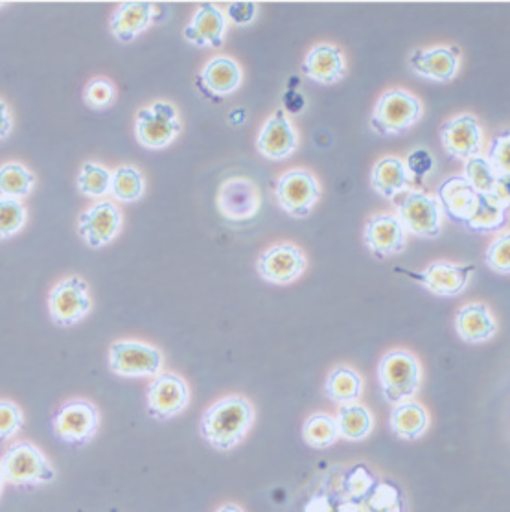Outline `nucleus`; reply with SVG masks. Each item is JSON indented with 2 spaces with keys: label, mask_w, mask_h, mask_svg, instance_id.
<instances>
[{
  "label": "nucleus",
  "mask_w": 510,
  "mask_h": 512,
  "mask_svg": "<svg viewBox=\"0 0 510 512\" xmlns=\"http://www.w3.org/2000/svg\"><path fill=\"white\" fill-rule=\"evenodd\" d=\"M253 419L255 411L249 400L244 396H227L205 411L201 433L212 448L227 452L244 441Z\"/></svg>",
  "instance_id": "f257e3e1"
},
{
  "label": "nucleus",
  "mask_w": 510,
  "mask_h": 512,
  "mask_svg": "<svg viewBox=\"0 0 510 512\" xmlns=\"http://www.w3.org/2000/svg\"><path fill=\"white\" fill-rule=\"evenodd\" d=\"M378 378L383 398L393 406L402 404L418 393L422 378L420 363L407 350H391L380 360Z\"/></svg>",
  "instance_id": "f03ea898"
},
{
  "label": "nucleus",
  "mask_w": 510,
  "mask_h": 512,
  "mask_svg": "<svg viewBox=\"0 0 510 512\" xmlns=\"http://www.w3.org/2000/svg\"><path fill=\"white\" fill-rule=\"evenodd\" d=\"M2 478L12 485H39L56 478L43 452L30 443H15L0 459Z\"/></svg>",
  "instance_id": "7ed1b4c3"
},
{
  "label": "nucleus",
  "mask_w": 510,
  "mask_h": 512,
  "mask_svg": "<svg viewBox=\"0 0 510 512\" xmlns=\"http://www.w3.org/2000/svg\"><path fill=\"white\" fill-rule=\"evenodd\" d=\"M422 117V105L413 94L393 89L382 94L374 107L371 128L382 137H393L415 126Z\"/></svg>",
  "instance_id": "20e7f679"
},
{
  "label": "nucleus",
  "mask_w": 510,
  "mask_h": 512,
  "mask_svg": "<svg viewBox=\"0 0 510 512\" xmlns=\"http://www.w3.org/2000/svg\"><path fill=\"white\" fill-rule=\"evenodd\" d=\"M89 312H91L89 286L80 277H67L61 280L48 295V314L56 325H76Z\"/></svg>",
  "instance_id": "39448f33"
},
{
  "label": "nucleus",
  "mask_w": 510,
  "mask_h": 512,
  "mask_svg": "<svg viewBox=\"0 0 510 512\" xmlns=\"http://www.w3.org/2000/svg\"><path fill=\"white\" fill-rule=\"evenodd\" d=\"M109 369L124 378L155 376L163 369V354L148 343L116 341L109 349Z\"/></svg>",
  "instance_id": "423d86ee"
},
{
  "label": "nucleus",
  "mask_w": 510,
  "mask_h": 512,
  "mask_svg": "<svg viewBox=\"0 0 510 512\" xmlns=\"http://www.w3.org/2000/svg\"><path fill=\"white\" fill-rule=\"evenodd\" d=\"M135 131H137V139L144 148L163 150L179 135L181 122L177 118L174 105L155 102L150 107L139 111Z\"/></svg>",
  "instance_id": "0eeeda50"
},
{
  "label": "nucleus",
  "mask_w": 510,
  "mask_h": 512,
  "mask_svg": "<svg viewBox=\"0 0 510 512\" xmlns=\"http://www.w3.org/2000/svg\"><path fill=\"white\" fill-rule=\"evenodd\" d=\"M275 198L280 209L293 218H306L321 198V188L308 170H290L280 175L275 185Z\"/></svg>",
  "instance_id": "6e6552de"
},
{
  "label": "nucleus",
  "mask_w": 510,
  "mask_h": 512,
  "mask_svg": "<svg viewBox=\"0 0 510 512\" xmlns=\"http://www.w3.org/2000/svg\"><path fill=\"white\" fill-rule=\"evenodd\" d=\"M100 428V413L87 400H70L54 417V433L69 444L91 443Z\"/></svg>",
  "instance_id": "1a4fd4ad"
},
{
  "label": "nucleus",
  "mask_w": 510,
  "mask_h": 512,
  "mask_svg": "<svg viewBox=\"0 0 510 512\" xmlns=\"http://www.w3.org/2000/svg\"><path fill=\"white\" fill-rule=\"evenodd\" d=\"M148 415L151 419L170 420L181 415L190 402L188 385L181 376L172 373L159 374L148 385Z\"/></svg>",
  "instance_id": "9d476101"
},
{
  "label": "nucleus",
  "mask_w": 510,
  "mask_h": 512,
  "mask_svg": "<svg viewBox=\"0 0 510 512\" xmlns=\"http://www.w3.org/2000/svg\"><path fill=\"white\" fill-rule=\"evenodd\" d=\"M406 233L420 238H437L441 233V205L439 199L424 194L411 192L398 207L396 216Z\"/></svg>",
  "instance_id": "9b49d317"
},
{
  "label": "nucleus",
  "mask_w": 510,
  "mask_h": 512,
  "mask_svg": "<svg viewBox=\"0 0 510 512\" xmlns=\"http://www.w3.org/2000/svg\"><path fill=\"white\" fill-rule=\"evenodd\" d=\"M262 205L260 190L251 179L232 177L225 181L218 194V210L229 222L253 220Z\"/></svg>",
  "instance_id": "f8f14e48"
},
{
  "label": "nucleus",
  "mask_w": 510,
  "mask_h": 512,
  "mask_svg": "<svg viewBox=\"0 0 510 512\" xmlns=\"http://www.w3.org/2000/svg\"><path fill=\"white\" fill-rule=\"evenodd\" d=\"M444 152L453 159L468 161L477 157L483 148V131L474 115H459L448 120L441 129Z\"/></svg>",
  "instance_id": "ddd939ff"
},
{
  "label": "nucleus",
  "mask_w": 510,
  "mask_h": 512,
  "mask_svg": "<svg viewBox=\"0 0 510 512\" xmlns=\"http://www.w3.org/2000/svg\"><path fill=\"white\" fill-rule=\"evenodd\" d=\"M256 268L260 277L271 284H290L304 273L306 256L297 245H273L260 256Z\"/></svg>",
  "instance_id": "4468645a"
},
{
  "label": "nucleus",
  "mask_w": 510,
  "mask_h": 512,
  "mask_svg": "<svg viewBox=\"0 0 510 512\" xmlns=\"http://www.w3.org/2000/svg\"><path fill=\"white\" fill-rule=\"evenodd\" d=\"M122 227V214L113 203H96L78 220V233L91 247H104L115 240Z\"/></svg>",
  "instance_id": "2eb2a0df"
},
{
  "label": "nucleus",
  "mask_w": 510,
  "mask_h": 512,
  "mask_svg": "<svg viewBox=\"0 0 510 512\" xmlns=\"http://www.w3.org/2000/svg\"><path fill=\"white\" fill-rule=\"evenodd\" d=\"M476 266H459L452 262H433L420 273L406 271L411 279L418 280L424 288L439 297H453L463 293Z\"/></svg>",
  "instance_id": "dca6fc26"
},
{
  "label": "nucleus",
  "mask_w": 510,
  "mask_h": 512,
  "mask_svg": "<svg viewBox=\"0 0 510 512\" xmlns=\"http://www.w3.org/2000/svg\"><path fill=\"white\" fill-rule=\"evenodd\" d=\"M157 19H159V6L153 2H142V0L122 2L109 19V28L118 41L131 43L144 30H148L150 24Z\"/></svg>",
  "instance_id": "f3484780"
},
{
  "label": "nucleus",
  "mask_w": 510,
  "mask_h": 512,
  "mask_svg": "<svg viewBox=\"0 0 510 512\" xmlns=\"http://www.w3.org/2000/svg\"><path fill=\"white\" fill-rule=\"evenodd\" d=\"M297 133L284 111H277L267 118L260 129L256 148L271 161H282L297 150Z\"/></svg>",
  "instance_id": "a211bd4d"
},
{
  "label": "nucleus",
  "mask_w": 510,
  "mask_h": 512,
  "mask_svg": "<svg viewBox=\"0 0 510 512\" xmlns=\"http://www.w3.org/2000/svg\"><path fill=\"white\" fill-rule=\"evenodd\" d=\"M365 245L376 258L398 255L406 245V231L393 214H376L365 225Z\"/></svg>",
  "instance_id": "6ab92c4d"
},
{
  "label": "nucleus",
  "mask_w": 510,
  "mask_h": 512,
  "mask_svg": "<svg viewBox=\"0 0 510 512\" xmlns=\"http://www.w3.org/2000/svg\"><path fill=\"white\" fill-rule=\"evenodd\" d=\"M227 30V19L218 6L205 2L194 13L192 21L185 28L188 43L199 48H218L223 45Z\"/></svg>",
  "instance_id": "aec40b11"
},
{
  "label": "nucleus",
  "mask_w": 510,
  "mask_h": 512,
  "mask_svg": "<svg viewBox=\"0 0 510 512\" xmlns=\"http://www.w3.org/2000/svg\"><path fill=\"white\" fill-rule=\"evenodd\" d=\"M455 330L464 343L477 345L494 338L498 332V321L485 304H466L455 315Z\"/></svg>",
  "instance_id": "412c9836"
},
{
  "label": "nucleus",
  "mask_w": 510,
  "mask_h": 512,
  "mask_svg": "<svg viewBox=\"0 0 510 512\" xmlns=\"http://www.w3.org/2000/svg\"><path fill=\"white\" fill-rule=\"evenodd\" d=\"M345 58L343 52L332 45L313 47L302 63V72L306 78L321 85H334L345 76Z\"/></svg>",
  "instance_id": "4be33fe9"
},
{
  "label": "nucleus",
  "mask_w": 510,
  "mask_h": 512,
  "mask_svg": "<svg viewBox=\"0 0 510 512\" xmlns=\"http://www.w3.org/2000/svg\"><path fill=\"white\" fill-rule=\"evenodd\" d=\"M409 63L418 76H424L433 82H450L459 70L457 50L446 47L417 50Z\"/></svg>",
  "instance_id": "5701e85b"
},
{
  "label": "nucleus",
  "mask_w": 510,
  "mask_h": 512,
  "mask_svg": "<svg viewBox=\"0 0 510 512\" xmlns=\"http://www.w3.org/2000/svg\"><path fill=\"white\" fill-rule=\"evenodd\" d=\"M477 198L479 194L470 187V183L464 179L463 175L450 177L439 187L441 209L446 210V214L452 218L453 222L463 223V225L476 209Z\"/></svg>",
  "instance_id": "b1692460"
},
{
  "label": "nucleus",
  "mask_w": 510,
  "mask_h": 512,
  "mask_svg": "<svg viewBox=\"0 0 510 512\" xmlns=\"http://www.w3.org/2000/svg\"><path fill=\"white\" fill-rule=\"evenodd\" d=\"M411 181L406 163L398 157H383L372 168L371 185L382 198L395 199L411 187Z\"/></svg>",
  "instance_id": "393cba45"
},
{
  "label": "nucleus",
  "mask_w": 510,
  "mask_h": 512,
  "mask_svg": "<svg viewBox=\"0 0 510 512\" xmlns=\"http://www.w3.org/2000/svg\"><path fill=\"white\" fill-rule=\"evenodd\" d=\"M201 80H203L205 89H209L210 93H214L216 96H227L240 87L242 70L234 59L218 56V58L210 59L209 63L205 65V69L201 72Z\"/></svg>",
  "instance_id": "a878e982"
},
{
  "label": "nucleus",
  "mask_w": 510,
  "mask_h": 512,
  "mask_svg": "<svg viewBox=\"0 0 510 512\" xmlns=\"http://www.w3.org/2000/svg\"><path fill=\"white\" fill-rule=\"evenodd\" d=\"M428 424V411L413 400L396 404L391 413V430L402 441H415L428 430Z\"/></svg>",
  "instance_id": "bb28decb"
},
{
  "label": "nucleus",
  "mask_w": 510,
  "mask_h": 512,
  "mask_svg": "<svg viewBox=\"0 0 510 512\" xmlns=\"http://www.w3.org/2000/svg\"><path fill=\"white\" fill-rule=\"evenodd\" d=\"M363 389V378L350 367H336L330 376L326 378L325 391L332 402L341 406L354 404L361 395Z\"/></svg>",
  "instance_id": "cd10ccee"
},
{
  "label": "nucleus",
  "mask_w": 510,
  "mask_h": 512,
  "mask_svg": "<svg viewBox=\"0 0 510 512\" xmlns=\"http://www.w3.org/2000/svg\"><path fill=\"white\" fill-rule=\"evenodd\" d=\"M339 437L347 441H361L372 430V415L369 409L360 404H345L337 411Z\"/></svg>",
  "instance_id": "c85d7f7f"
},
{
  "label": "nucleus",
  "mask_w": 510,
  "mask_h": 512,
  "mask_svg": "<svg viewBox=\"0 0 510 512\" xmlns=\"http://www.w3.org/2000/svg\"><path fill=\"white\" fill-rule=\"evenodd\" d=\"M35 175L21 163L0 166V198L21 199L34 190Z\"/></svg>",
  "instance_id": "c756f323"
},
{
  "label": "nucleus",
  "mask_w": 510,
  "mask_h": 512,
  "mask_svg": "<svg viewBox=\"0 0 510 512\" xmlns=\"http://www.w3.org/2000/svg\"><path fill=\"white\" fill-rule=\"evenodd\" d=\"M302 439L315 450L330 448L339 441L336 419L326 413H315L308 417L302 428Z\"/></svg>",
  "instance_id": "7c9ffc66"
},
{
  "label": "nucleus",
  "mask_w": 510,
  "mask_h": 512,
  "mask_svg": "<svg viewBox=\"0 0 510 512\" xmlns=\"http://www.w3.org/2000/svg\"><path fill=\"white\" fill-rule=\"evenodd\" d=\"M505 220H507V209L499 207L498 203H494L488 196L479 194L476 209L464 222V227L477 233H490V231H498Z\"/></svg>",
  "instance_id": "2f4dec72"
},
{
  "label": "nucleus",
  "mask_w": 510,
  "mask_h": 512,
  "mask_svg": "<svg viewBox=\"0 0 510 512\" xmlns=\"http://www.w3.org/2000/svg\"><path fill=\"white\" fill-rule=\"evenodd\" d=\"M111 192L116 199L133 203L144 194V177L135 166H118L111 172Z\"/></svg>",
  "instance_id": "473e14b6"
},
{
  "label": "nucleus",
  "mask_w": 510,
  "mask_h": 512,
  "mask_svg": "<svg viewBox=\"0 0 510 512\" xmlns=\"http://www.w3.org/2000/svg\"><path fill=\"white\" fill-rule=\"evenodd\" d=\"M463 177L470 183V187L476 190L477 194L488 196L496 187L501 175L496 174V170L488 163L487 157L477 155V157L466 161Z\"/></svg>",
  "instance_id": "72a5a7b5"
},
{
  "label": "nucleus",
  "mask_w": 510,
  "mask_h": 512,
  "mask_svg": "<svg viewBox=\"0 0 510 512\" xmlns=\"http://www.w3.org/2000/svg\"><path fill=\"white\" fill-rule=\"evenodd\" d=\"M78 188L87 198H102L111 192V172L96 163H85L78 174Z\"/></svg>",
  "instance_id": "f704fd0d"
},
{
  "label": "nucleus",
  "mask_w": 510,
  "mask_h": 512,
  "mask_svg": "<svg viewBox=\"0 0 510 512\" xmlns=\"http://www.w3.org/2000/svg\"><path fill=\"white\" fill-rule=\"evenodd\" d=\"M26 220L28 212L19 199L0 198V242L21 233Z\"/></svg>",
  "instance_id": "c9c22d12"
},
{
  "label": "nucleus",
  "mask_w": 510,
  "mask_h": 512,
  "mask_svg": "<svg viewBox=\"0 0 510 512\" xmlns=\"http://www.w3.org/2000/svg\"><path fill=\"white\" fill-rule=\"evenodd\" d=\"M115 98V85L109 82L107 78H94V80L87 83L85 93H83L85 104L93 107V109H107V107L113 105Z\"/></svg>",
  "instance_id": "e433bc0d"
},
{
  "label": "nucleus",
  "mask_w": 510,
  "mask_h": 512,
  "mask_svg": "<svg viewBox=\"0 0 510 512\" xmlns=\"http://www.w3.org/2000/svg\"><path fill=\"white\" fill-rule=\"evenodd\" d=\"M510 236L503 234L498 240H494L487 249V266L494 273L499 275H509L510 273Z\"/></svg>",
  "instance_id": "4c0bfd02"
},
{
  "label": "nucleus",
  "mask_w": 510,
  "mask_h": 512,
  "mask_svg": "<svg viewBox=\"0 0 510 512\" xmlns=\"http://www.w3.org/2000/svg\"><path fill=\"white\" fill-rule=\"evenodd\" d=\"M510 135L509 131L501 133L499 137L494 139L490 152H488V163L496 170V174L501 177H509L510 175Z\"/></svg>",
  "instance_id": "58836bf2"
},
{
  "label": "nucleus",
  "mask_w": 510,
  "mask_h": 512,
  "mask_svg": "<svg viewBox=\"0 0 510 512\" xmlns=\"http://www.w3.org/2000/svg\"><path fill=\"white\" fill-rule=\"evenodd\" d=\"M23 411L10 400H0V441L12 439L23 428Z\"/></svg>",
  "instance_id": "ea45409f"
},
{
  "label": "nucleus",
  "mask_w": 510,
  "mask_h": 512,
  "mask_svg": "<svg viewBox=\"0 0 510 512\" xmlns=\"http://www.w3.org/2000/svg\"><path fill=\"white\" fill-rule=\"evenodd\" d=\"M433 164H435L433 155L424 148H418L415 152L409 153L406 161L409 174H411V177H417V179H422L424 175H428L433 170Z\"/></svg>",
  "instance_id": "a19ab883"
},
{
  "label": "nucleus",
  "mask_w": 510,
  "mask_h": 512,
  "mask_svg": "<svg viewBox=\"0 0 510 512\" xmlns=\"http://www.w3.org/2000/svg\"><path fill=\"white\" fill-rule=\"evenodd\" d=\"M227 17L236 26L253 23L256 17V4L255 2H232L227 8Z\"/></svg>",
  "instance_id": "79ce46f5"
},
{
  "label": "nucleus",
  "mask_w": 510,
  "mask_h": 512,
  "mask_svg": "<svg viewBox=\"0 0 510 512\" xmlns=\"http://www.w3.org/2000/svg\"><path fill=\"white\" fill-rule=\"evenodd\" d=\"M488 198L492 199L494 203H498L499 207L509 209V177H499L496 187L488 194Z\"/></svg>",
  "instance_id": "37998d69"
},
{
  "label": "nucleus",
  "mask_w": 510,
  "mask_h": 512,
  "mask_svg": "<svg viewBox=\"0 0 510 512\" xmlns=\"http://www.w3.org/2000/svg\"><path fill=\"white\" fill-rule=\"evenodd\" d=\"M13 118L12 111L4 100H0V140L6 139L12 133Z\"/></svg>",
  "instance_id": "c03bdc74"
},
{
  "label": "nucleus",
  "mask_w": 510,
  "mask_h": 512,
  "mask_svg": "<svg viewBox=\"0 0 510 512\" xmlns=\"http://www.w3.org/2000/svg\"><path fill=\"white\" fill-rule=\"evenodd\" d=\"M304 104H306V102H304V96L297 93V91H293V89L284 96V105H286V109L291 111V113H299L302 107H304Z\"/></svg>",
  "instance_id": "a18cd8bd"
},
{
  "label": "nucleus",
  "mask_w": 510,
  "mask_h": 512,
  "mask_svg": "<svg viewBox=\"0 0 510 512\" xmlns=\"http://www.w3.org/2000/svg\"><path fill=\"white\" fill-rule=\"evenodd\" d=\"M216 512H244L238 505H232V503H227V505H223Z\"/></svg>",
  "instance_id": "49530a36"
},
{
  "label": "nucleus",
  "mask_w": 510,
  "mask_h": 512,
  "mask_svg": "<svg viewBox=\"0 0 510 512\" xmlns=\"http://www.w3.org/2000/svg\"><path fill=\"white\" fill-rule=\"evenodd\" d=\"M2 487H4V478H2V472H0V492H2Z\"/></svg>",
  "instance_id": "de8ad7c7"
},
{
  "label": "nucleus",
  "mask_w": 510,
  "mask_h": 512,
  "mask_svg": "<svg viewBox=\"0 0 510 512\" xmlns=\"http://www.w3.org/2000/svg\"><path fill=\"white\" fill-rule=\"evenodd\" d=\"M2 6H4V4H0V8H2Z\"/></svg>",
  "instance_id": "09e8293b"
}]
</instances>
